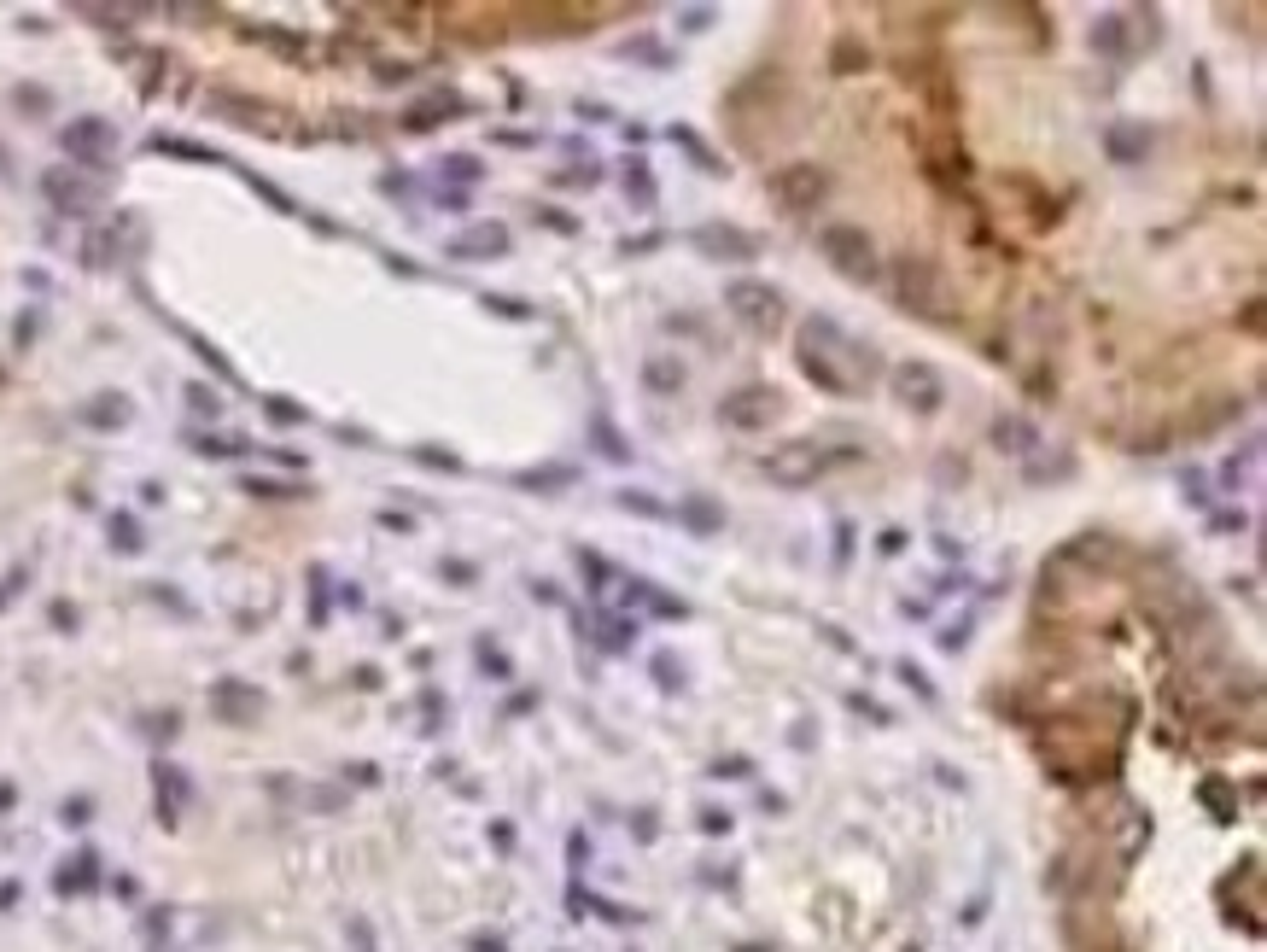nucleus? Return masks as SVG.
Wrapping results in <instances>:
<instances>
[{"instance_id":"dca6fc26","label":"nucleus","mask_w":1267,"mask_h":952,"mask_svg":"<svg viewBox=\"0 0 1267 952\" xmlns=\"http://www.w3.org/2000/svg\"><path fill=\"white\" fill-rule=\"evenodd\" d=\"M864 64H870V53H864L853 35H841V41H835V53H829V70H835V76H859Z\"/></svg>"},{"instance_id":"393cba45","label":"nucleus","mask_w":1267,"mask_h":952,"mask_svg":"<svg viewBox=\"0 0 1267 952\" xmlns=\"http://www.w3.org/2000/svg\"><path fill=\"white\" fill-rule=\"evenodd\" d=\"M485 304H491L497 316H509V322H526V316H532V310H526L520 298H485Z\"/></svg>"},{"instance_id":"2f4dec72","label":"nucleus","mask_w":1267,"mask_h":952,"mask_svg":"<svg viewBox=\"0 0 1267 952\" xmlns=\"http://www.w3.org/2000/svg\"><path fill=\"white\" fill-rule=\"evenodd\" d=\"M900 550H905V532H900V526H888V532H882V555H900Z\"/></svg>"},{"instance_id":"1a4fd4ad","label":"nucleus","mask_w":1267,"mask_h":952,"mask_svg":"<svg viewBox=\"0 0 1267 952\" xmlns=\"http://www.w3.org/2000/svg\"><path fill=\"white\" fill-rule=\"evenodd\" d=\"M456 263H485V257H509V228L503 222H480V228H468V234H456L450 246H444Z\"/></svg>"},{"instance_id":"f257e3e1","label":"nucleus","mask_w":1267,"mask_h":952,"mask_svg":"<svg viewBox=\"0 0 1267 952\" xmlns=\"http://www.w3.org/2000/svg\"><path fill=\"white\" fill-rule=\"evenodd\" d=\"M888 281H894V304H900L905 316H946V304H952L946 275L935 269V257L905 251V257H894Z\"/></svg>"},{"instance_id":"6e6552de","label":"nucleus","mask_w":1267,"mask_h":952,"mask_svg":"<svg viewBox=\"0 0 1267 952\" xmlns=\"http://www.w3.org/2000/svg\"><path fill=\"white\" fill-rule=\"evenodd\" d=\"M689 246H695L701 257H712V263H753V257H759V240H753L748 228H736V222H701V228L689 234Z\"/></svg>"},{"instance_id":"f03ea898","label":"nucleus","mask_w":1267,"mask_h":952,"mask_svg":"<svg viewBox=\"0 0 1267 952\" xmlns=\"http://www.w3.org/2000/svg\"><path fill=\"white\" fill-rule=\"evenodd\" d=\"M818 251L829 257V269L835 275H847V281H876V240L859 228V222H824L818 228Z\"/></svg>"},{"instance_id":"4be33fe9","label":"nucleus","mask_w":1267,"mask_h":952,"mask_svg":"<svg viewBox=\"0 0 1267 952\" xmlns=\"http://www.w3.org/2000/svg\"><path fill=\"white\" fill-rule=\"evenodd\" d=\"M480 666H485L497 684H509V678H515V672H509V655H503V649H491V643H480Z\"/></svg>"},{"instance_id":"2eb2a0df","label":"nucleus","mask_w":1267,"mask_h":952,"mask_svg":"<svg viewBox=\"0 0 1267 952\" xmlns=\"http://www.w3.org/2000/svg\"><path fill=\"white\" fill-rule=\"evenodd\" d=\"M515 485H526V491H561V485H579V468H526V474H515Z\"/></svg>"},{"instance_id":"c756f323","label":"nucleus","mask_w":1267,"mask_h":952,"mask_svg":"<svg viewBox=\"0 0 1267 952\" xmlns=\"http://www.w3.org/2000/svg\"><path fill=\"white\" fill-rule=\"evenodd\" d=\"M853 555V526H835V567Z\"/></svg>"},{"instance_id":"4468645a","label":"nucleus","mask_w":1267,"mask_h":952,"mask_svg":"<svg viewBox=\"0 0 1267 952\" xmlns=\"http://www.w3.org/2000/svg\"><path fill=\"white\" fill-rule=\"evenodd\" d=\"M993 444H999V450H1034L1040 433H1034L1028 421H1017V415H999V421H993Z\"/></svg>"},{"instance_id":"bb28decb","label":"nucleus","mask_w":1267,"mask_h":952,"mask_svg":"<svg viewBox=\"0 0 1267 952\" xmlns=\"http://www.w3.org/2000/svg\"><path fill=\"white\" fill-rule=\"evenodd\" d=\"M648 58V64H666V53H660V47H654V41H626V58Z\"/></svg>"},{"instance_id":"b1692460","label":"nucleus","mask_w":1267,"mask_h":952,"mask_svg":"<svg viewBox=\"0 0 1267 952\" xmlns=\"http://www.w3.org/2000/svg\"><path fill=\"white\" fill-rule=\"evenodd\" d=\"M654 678H660L666 690H677V684H683V666H677L672 655H654Z\"/></svg>"},{"instance_id":"f3484780","label":"nucleus","mask_w":1267,"mask_h":952,"mask_svg":"<svg viewBox=\"0 0 1267 952\" xmlns=\"http://www.w3.org/2000/svg\"><path fill=\"white\" fill-rule=\"evenodd\" d=\"M672 140H677V146H689V158H695V164H701L707 175H724V170H730V164H718V158L707 152V140H701L695 129H672Z\"/></svg>"},{"instance_id":"cd10ccee","label":"nucleus","mask_w":1267,"mask_h":952,"mask_svg":"<svg viewBox=\"0 0 1267 952\" xmlns=\"http://www.w3.org/2000/svg\"><path fill=\"white\" fill-rule=\"evenodd\" d=\"M444 175H462V181H474V175H480V164H474V158H444Z\"/></svg>"},{"instance_id":"20e7f679","label":"nucleus","mask_w":1267,"mask_h":952,"mask_svg":"<svg viewBox=\"0 0 1267 952\" xmlns=\"http://www.w3.org/2000/svg\"><path fill=\"white\" fill-rule=\"evenodd\" d=\"M724 310H730L742 327H753V333H777V322H783V292L765 286V281H730V286H724Z\"/></svg>"},{"instance_id":"9b49d317","label":"nucleus","mask_w":1267,"mask_h":952,"mask_svg":"<svg viewBox=\"0 0 1267 952\" xmlns=\"http://www.w3.org/2000/svg\"><path fill=\"white\" fill-rule=\"evenodd\" d=\"M677 520H683L695 538H718V532H724V509H718L707 491H683V497H677Z\"/></svg>"},{"instance_id":"6ab92c4d","label":"nucleus","mask_w":1267,"mask_h":952,"mask_svg":"<svg viewBox=\"0 0 1267 952\" xmlns=\"http://www.w3.org/2000/svg\"><path fill=\"white\" fill-rule=\"evenodd\" d=\"M632 637H636V620H602V626H596V643L614 649V655L632 649Z\"/></svg>"},{"instance_id":"ddd939ff","label":"nucleus","mask_w":1267,"mask_h":952,"mask_svg":"<svg viewBox=\"0 0 1267 952\" xmlns=\"http://www.w3.org/2000/svg\"><path fill=\"white\" fill-rule=\"evenodd\" d=\"M1245 415V398H1209L1198 415H1186V433L1192 438H1209L1215 427H1227V421H1239Z\"/></svg>"},{"instance_id":"9d476101","label":"nucleus","mask_w":1267,"mask_h":952,"mask_svg":"<svg viewBox=\"0 0 1267 952\" xmlns=\"http://www.w3.org/2000/svg\"><path fill=\"white\" fill-rule=\"evenodd\" d=\"M1145 152H1151V129H1145V123L1116 117V123L1104 129V158H1110V164L1133 170V164H1145Z\"/></svg>"},{"instance_id":"f8f14e48","label":"nucleus","mask_w":1267,"mask_h":952,"mask_svg":"<svg viewBox=\"0 0 1267 952\" xmlns=\"http://www.w3.org/2000/svg\"><path fill=\"white\" fill-rule=\"evenodd\" d=\"M683 380H689V374H683V362H677L672 351H648V357H642V386H648L654 398H677Z\"/></svg>"},{"instance_id":"473e14b6","label":"nucleus","mask_w":1267,"mask_h":952,"mask_svg":"<svg viewBox=\"0 0 1267 952\" xmlns=\"http://www.w3.org/2000/svg\"><path fill=\"white\" fill-rule=\"evenodd\" d=\"M712 778H748V760H718Z\"/></svg>"},{"instance_id":"423d86ee","label":"nucleus","mask_w":1267,"mask_h":952,"mask_svg":"<svg viewBox=\"0 0 1267 952\" xmlns=\"http://www.w3.org/2000/svg\"><path fill=\"white\" fill-rule=\"evenodd\" d=\"M777 409H783L777 386H742V392L718 398V421H724L730 433H759V427L777 421Z\"/></svg>"},{"instance_id":"aec40b11","label":"nucleus","mask_w":1267,"mask_h":952,"mask_svg":"<svg viewBox=\"0 0 1267 952\" xmlns=\"http://www.w3.org/2000/svg\"><path fill=\"white\" fill-rule=\"evenodd\" d=\"M591 433L602 438V456H608V462H632V444H626V438L608 427V415H596V421H591Z\"/></svg>"},{"instance_id":"a878e982","label":"nucleus","mask_w":1267,"mask_h":952,"mask_svg":"<svg viewBox=\"0 0 1267 952\" xmlns=\"http://www.w3.org/2000/svg\"><path fill=\"white\" fill-rule=\"evenodd\" d=\"M900 678H905V684H911L917 696H929V702H935V690H929V678H923V666H911V661H905V666H900Z\"/></svg>"},{"instance_id":"412c9836","label":"nucleus","mask_w":1267,"mask_h":952,"mask_svg":"<svg viewBox=\"0 0 1267 952\" xmlns=\"http://www.w3.org/2000/svg\"><path fill=\"white\" fill-rule=\"evenodd\" d=\"M626 193H632L642 210L654 205V175H648V164H642V158H632V170H626Z\"/></svg>"},{"instance_id":"c85d7f7f","label":"nucleus","mask_w":1267,"mask_h":952,"mask_svg":"<svg viewBox=\"0 0 1267 952\" xmlns=\"http://www.w3.org/2000/svg\"><path fill=\"white\" fill-rule=\"evenodd\" d=\"M538 222H550L556 234H573V228H579V222H573V216H561V210H538Z\"/></svg>"},{"instance_id":"0eeeda50","label":"nucleus","mask_w":1267,"mask_h":952,"mask_svg":"<svg viewBox=\"0 0 1267 952\" xmlns=\"http://www.w3.org/2000/svg\"><path fill=\"white\" fill-rule=\"evenodd\" d=\"M888 380H894V398H900L905 409H917V415H935V409L946 403V380H941L935 362H900Z\"/></svg>"},{"instance_id":"72a5a7b5","label":"nucleus","mask_w":1267,"mask_h":952,"mask_svg":"<svg viewBox=\"0 0 1267 952\" xmlns=\"http://www.w3.org/2000/svg\"><path fill=\"white\" fill-rule=\"evenodd\" d=\"M654 246H660V234H642V240H626L620 251H626V257H636V251H654Z\"/></svg>"},{"instance_id":"7ed1b4c3","label":"nucleus","mask_w":1267,"mask_h":952,"mask_svg":"<svg viewBox=\"0 0 1267 952\" xmlns=\"http://www.w3.org/2000/svg\"><path fill=\"white\" fill-rule=\"evenodd\" d=\"M771 199H777L783 216H812V210L829 199V170H818L812 158L777 164V170H771Z\"/></svg>"},{"instance_id":"5701e85b","label":"nucleus","mask_w":1267,"mask_h":952,"mask_svg":"<svg viewBox=\"0 0 1267 952\" xmlns=\"http://www.w3.org/2000/svg\"><path fill=\"white\" fill-rule=\"evenodd\" d=\"M620 509H626V514H666V503H654V497H642V491H620Z\"/></svg>"},{"instance_id":"a211bd4d","label":"nucleus","mask_w":1267,"mask_h":952,"mask_svg":"<svg viewBox=\"0 0 1267 952\" xmlns=\"http://www.w3.org/2000/svg\"><path fill=\"white\" fill-rule=\"evenodd\" d=\"M1122 35H1128V18H1116V12H1110V18H1098V29H1093V47L1116 58V53H1122Z\"/></svg>"},{"instance_id":"39448f33","label":"nucleus","mask_w":1267,"mask_h":952,"mask_svg":"<svg viewBox=\"0 0 1267 952\" xmlns=\"http://www.w3.org/2000/svg\"><path fill=\"white\" fill-rule=\"evenodd\" d=\"M759 468H765V479H771V485H783V491H800V485H812V479L829 468V456H824L812 438H788V444H777V450H771Z\"/></svg>"},{"instance_id":"7c9ffc66","label":"nucleus","mask_w":1267,"mask_h":952,"mask_svg":"<svg viewBox=\"0 0 1267 952\" xmlns=\"http://www.w3.org/2000/svg\"><path fill=\"white\" fill-rule=\"evenodd\" d=\"M707 23H712V12H707V6H689V12H683V29H707Z\"/></svg>"}]
</instances>
